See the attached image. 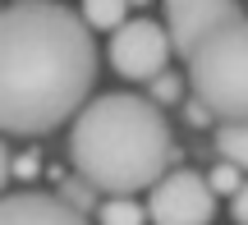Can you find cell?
I'll return each mask as SVG.
<instances>
[{
    "label": "cell",
    "mask_w": 248,
    "mask_h": 225,
    "mask_svg": "<svg viewBox=\"0 0 248 225\" xmlns=\"http://www.w3.org/2000/svg\"><path fill=\"white\" fill-rule=\"evenodd\" d=\"M97 83V42L78 9L18 0L0 9V134L42 138L78 115Z\"/></svg>",
    "instance_id": "1"
},
{
    "label": "cell",
    "mask_w": 248,
    "mask_h": 225,
    "mask_svg": "<svg viewBox=\"0 0 248 225\" xmlns=\"http://www.w3.org/2000/svg\"><path fill=\"white\" fill-rule=\"evenodd\" d=\"M69 161L92 193L129 198L170 170L175 138L156 101L133 92H101L69 120Z\"/></svg>",
    "instance_id": "2"
},
{
    "label": "cell",
    "mask_w": 248,
    "mask_h": 225,
    "mask_svg": "<svg viewBox=\"0 0 248 225\" xmlns=\"http://www.w3.org/2000/svg\"><path fill=\"white\" fill-rule=\"evenodd\" d=\"M193 97L207 106V115L230 124L248 120V14L234 9L216 28L198 37V46L184 55Z\"/></svg>",
    "instance_id": "3"
},
{
    "label": "cell",
    "mask_w": 248,
    "mask_h": 225,
    "mask_svg": "<svg viewBox=\"0 0 248 225\" xmlns=\"http://www.w3.org/2000/svg\"><path fill=\"white\" fill-rule=\"evenodd\" d=\"M152 225H212L216 193L198 170H166L152 184V198L142 202Z\"/></svg>",
    "instance_id": "4"
},
{
    "label": "cell",
    "mask_w": 248,
    "mask_h": 225,
    "mask_svg": "<svg viewBox=\"0 0 248 225\" xmlns=\"http://www.w3.org/2000/svg\"><path fill=\"white\" fill-rule=\"evenodd\" d=\"M170 64V37L156 18H124L110 37V69L129 83H147Z\"/></svg>",
    "instance_id": "5"
},
{
    "label": "cell",
    "mask_w": 248,
    "mask_h": 225,
    "mask_svg": "<svg viewBox=\"0 0 248 225\" xmlns=\"http://www.w3.org/2000/svg\"><path fill=\"white\" fill-rule=\"evenodd\" d=\"M239 9V0H166V37H170V51L188 55L198 46V37L207 28H216L221 18H230Z\"/></svg>",
    "instance_id": "6"
},
{
    "label": "cell",
    "mask_w": 248,
    "mask_h": 225,
    "mask_svg": "<svg viewBox=\"0 0 248 225\" xmlns=\"http://www.w3.org/2000/svg\"><path fill=\"white\" fill-rule=\"evenodd\" d=\"M0 225H92L60 193H0Z\"/></svg>",
    "instance_id": "7"
},
{
    "label": "cell",
    "mask_w": 248,
    "mask_h": 225,
    "mask_svg": "<svg viewBox=\"0 0 248 225\" xmlns=\"http://www.w3.org/2000/svg\"><path fill=\"white\" fill-rule=\"evenodd\" d=\"M78 18L88 23V32H115L129 18V0H83Z\"/></svg>",
    "instance_id": "8"
},
{
    "label": "cell",
    "mask_w": 248,
    "mask_h": 225,
    "mask_svg": "<svg viewBox=\"0 0 248 225\" xmlns=\"http://www.w3.org/2000/svg\"><path fill=\"white\" fill-rule=\"evenodd\" d=\"M216 152L221 161L248 170V120H230V124H216Z\"/></svg>",
    "instance_id": "9"
},
{
    "label": "cell",
    "mask_w": 248,
    "mask_h": 225,
    "mask_svg": "<svg viewBox=\"0 0 248 225\" xmlns=\"http://www.w3.org/2000/svg\"><path fill=\"white\" fill-rule=\"evenodd\" d=\"M142 221H147V211L133 198H106L97 207V225H142Z\"/></svg>",
    "instance_id": "10"
},
{
    "label": "cell",
    "mask_w": 248,
    "mask_h": 225,
    "mask_svg": "<svg viewBox=\"0 0 248 225\" xmlns=\"http://www.w3.org/2000/svg\"><path fill=\"white\" fill-rule=\"evenodd\" d=\"M202 180H207V189H212V193H230V198H234L239 184H244V170H239V165H230V161H221V165H212V175H202Z\"/></svg>",
    "instance_id": "11"
},
{
    "label": "cell",
    "mask_w": 248,
    "mask_h": 225,
    "mask_svg": "<svg viewBox=\"0 0 248 225\" xmlns=\"http://www.w3.org/2000/svg\"><path fill=\"white\" fill-rule=\"evenodd\" d=\"M152 83V101H179L184 97V78H175V74H166L161 69L156 78H147Z\"/></svg>",
    "instance_id": "12"
},
{
    "label": "cell",
    "mask_w": 248,
    "mask_h": 225,
    "mask_svg": "<svg viewBox=\"0 0 248 225\" xmlns=\"http://www.w3.org/2000/svg\"><path fill=\"white\" fill-rule=\"evenodd\" d=\"M230 216H234V225H248V180L239 184V193L230 198Z\"/></svg>",
    "instance_id": "13"
},
{
    "label": "cell",
    "mask_w": 248,
    "mask_h": 225,
    "mask_svg": "<svg viewBox=\"0 0 248 225\" xmlns=\"http://www.w3.org/2000/svg\"><path fill=\"white\" fill-rule=\"evenodd\" d=\"M184 115H188V124H193V129H207V124H212V115H207V106H202V101H188V110H184Z\"/></svg>",
    "instance_id": "14"
},
{
    "label": "cell",
    "mask_w": 248,
    "mask_h": 225,
    "mask_svg": "<svg viewBox=\"0 0 248 225\" xmlns=\"http://www.w3.org/2000/svg\"><path fill=\"white\" fill-rule=\"evenodd\" d=\"M9 175H14V161H9V147H5V138H0V193H5Z\"/></svg>",
    "instance_id": "15"
},
{
    "label": "cell",
    "mask_w": 248,
    "mask_h": 225,
    "mask_svg": "<svg viewBox=\"0 0 248 225\" xmlns=\"http://www.w3.org/2000/svg\"><path fill=\"white\" fill-rule=\"evenodd\" d=\"M129 5H147V0H129Z\"/></svg>",
    "instance_id": "16"
}]
</instances>
